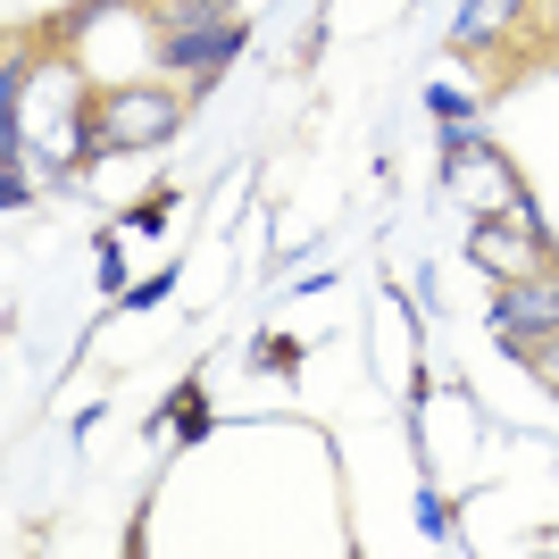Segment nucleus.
I'll list each match as a JSON object with an SVG mask.
<instances>
[{
	"mask_svg": "<svg viewBox=\"0 0 559 559\" xmlns=\"http://www.w3.org/2000/svg\"><path fill=\"white\" fill-rule=\"evenodd\" d=\"M467 259L492 267V276H535V259H543L535 210H526V201H518V210H492L485 226H476V242H467Z\"/></svg>",
	"mask_w": 559,
	"mask_h": 559,
	"instance_id": "obj_1",
	"label": "nucleus"
},
{
	"mask_svg": "<svg viewBox=\"0 0 559 559\" xmlns=\"http://www.w3.org/2000/svg\"><path fill=\"white\" fill-rule=\"evenodd\" d=\"M451 192H460V201H476V210H518V176H510V159H492L485 142H451Z\"/></svg>",
	"mask_w": 559,
	"mask_h": 559,
	"instance_id": "obj_2",
	"label": "nucleus"
},
{
	"mask_svg": "<svg viewBox=\"0 0 559 559\" xmlns=\"http://www.w3.org/2000/svg\"><path fill=\"white\" fill-rule=\"evenodd\" d=\"M167 126H176L167 93H117L109 109H100V151H142V142H167Z\"/></svg>",
	"mask_w": 559,
	"mask_h": 559,
	"instance_id": "obj_3",
	"label": "nucleus"
},
{
	"mask_svg": "<svg viewBox=\"0 0 559 559\" xmlns=\"http://www.w3.org/2000/svg\"><path fill=\"white\" fill-rule=\"evenodd\" d=\"M492 334L501 343H543V334H559V284H510L501 293V309H492Z\"/></svg>",
	"mask_w": 559,
	"mask_h": 559,
	"instance_id": "obj_4",
	"label": "nucleus"
},
{
	"mask_svg": "<svg viewBox=\"0 0 559 559\" xmlns=\"http://www.w3.org/2000/svg\"><path fill=\"white\" fill-rule=\"evenodd\" d=\"M167 59H176V68H192V75H210L217 59H234V34H226V25H192V34H176V43H167Z\"/></svg>",
	"mask_w": 559,
	"mask_h": 559,
	"instance_id": "obj_5",
	"label": "nucleus"
},
{
	"mask_svg": "<svg viewBox=\"0 0 559 559\" xmlns=\"http://www.w3.org/2000/svg\"><path fill=\"white\" fill-rule=\"evenodd\" d=\"M510 9H518V0H467V9H460V34H467V43H485V34L510 17Z\"/></svg>",
	"mask_w": 559,
	"mask_h": 559,
	"instance_id": "obj_6",
	"label": "nucleus"
}]
</instances>
